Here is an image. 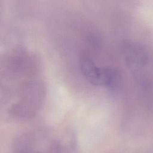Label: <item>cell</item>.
I'll use <instances>...</instances> for the list:
<instances>
[{"label":"cell","mask_w":153,"mask_h":153,"mask_svg":"<svg viewBox=\"0 0 153 153\" xmlns=\"http://www.w3.org/2000/svg\"><path fill=\"white\" fill-rule=\"evenodd\" d=\"M79 66L86 79L93 85L116 89L120 83V76L117 71L108 66H100L91 57L82 53L79 58Z\"/></svg>","instance_id":"cell-2"},{"label":"cell","mask_w":153,"mask_h":153,"mask_svg":"<svg viewBox=\"0 0 153 153\" xmlns=\"http://www.w3.org/2000/svg\"><path fill=\"white\" fill-rule=\"evenodd\" d=\"M124 54L128 66L134 71L143 69L148 62L146 50L140 45L131 42L124 44Z\"/></svg>","instance_id":"cell-3"},{"label":"cell","mask_w":153,"mask_h":153,"mask_svg":"<svg viewBox=\"0 0 153 153\" xmlns=\"http://www.w3.org/2000/svg\"><path fill=\"white\" fill-rule=\"evenodd\" d=\"M1 67V91L7 115L14 120L33 117L45 97L37 57L23 47L16 48L5 55Z\"/></svg>","instance_id":"cell-1"}]
</instances>
